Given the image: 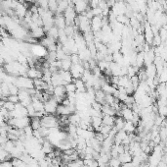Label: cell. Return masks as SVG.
Returning a JSON list of instances; mask_svg holds the SVG:
<instances>
[{
	"label": "cell",
	"instance_id": "6da1fadb",
	"mask_svg": "<svg viewBox=\"0 0 167 167\" xmlns=\"http://www.w3.org/2000/svg\"><path fill=\"white\" fill-rule=\"evenodd\" d=\"M30 118L28 116L26 117H20V118H9L7 121V124L9 126L15 127L19 130H23L25 127L29 125Z\"/></svg>",
	"mask_w": 167,
	"mask_h": 167
},
{
	"label": "cell",
	"instance_id": "7a4b0ae2",
	"mask_svg": "<svg viewBox=\"0 0 167 167\" xmlns=\"http://www.w3.org/2000/svg\"><path fill=\"white\" fill-rule=\"evenodd\" d=\"M15 85L19 87V90H30L34 89L33 80H31L27 76H18L16 79Z\"/></svg>",
	"mask_w": 167,
	"mask_h": 167
},
{
	"label": "cell",
	"instance_id": "3957f363",
	"mask_svg": "<svg viewBox=\"0 0 167 167\" xmlns=\"http://www.w3.org/2000/svg\"><path fill=\"white\" fill-rule=\"evenodd\" d=\"M40 123L41 126L45 127V128H55V127H58L59 125V120L51 114H45L41 119H40Z\"/></svg>",
	"mask_w": 167,
	"mask_h": 167
},
{
	"label": "cell",
	"instance_id": "277c9868",
	"mask_svg": "<svg viewBox=\"0 0 167 167\" xmlns=\"http://www.w3.org/2000/svg\"><path fill=\"white\" fill-rule=\"evenodd\" d=\"M63 16L66 20L67 25H73L74 20L77 17V14L74 10L73 4H69V6L65 10V12L63 13Z\"/></svg>",
	"mask_w": 167,
	"mask_h": 167
},
{
	"label": "cell",
	"instance_id": "5b68a950",
	"mask_svg": "<svg viewBox=\"0 0 167 167\" xmlns=\"http://www.w3.org/2000/svg\"><path fill=\"white\" fill-rule=\"evenodd\" d=\"M43 104H44L45 113L53 115V114L56 113V110H57V107H58L59 103L57 102V100H56L55 97L52 95V97L48 100H46V101L43 102Z\"/></svg>",
	"mask_w": 167,
	"mask_h": 167
},
{
	"label": "cell",
	"instance_id": "8992f818",
	"mask_svg": "<svg viewBox=\"0 0 167 167\" xmlns=\"http://www.w3.org/2000/svg\"><path fill=\"white\" fill-rule=\"evenodd\" d=\"M84 68L82 66V62L81 63H77V64H73L69 69V73L73 77V80H76V79H80L83 72H84Z\"/></svg>",
	"mask_w": 167,
	"mask_h": 167
},
{
	"label": "cell",
	"instance_id": "52a82bcc",
	"mask_svg": "<svg viewBox=\"0 0 167 167\" xmlns=\"http://www.w3.org/2000/svg\"><path fill=\"white\" fill-rule=\"evenodd\" d=\"M104 25V20L100 16H94L90 20V28L92 33H97L102 30V27Z\"/></svg>",
	"mask_w": 167,
	"mask_h": 167
},
{
	"label": "cell",
	"instance_id": "ba28073f",
	"mask_svg": "<svg viewBox=\"0 0 167 167\" xmlns=\"http://www.w3.org/2000/svg\"><path fill=\"white\" fill-rule=\"evenodd\" d=\"M73 8L76 12V14H82L85 11H87L89 9V5L87 2H85L84 0H76V1L73 3Z\"/></svg>",
	"mask_w": 167,
	"mask_h": 167
},
{
	"label": "cell",
	"instance_id": "9c48e42d",
	"mask_svg": "<svg viewBox=\"0 0 167 167\" xmlns=\"http://www.w3.org/2000/svg\"><path fill=\"white\" fill-rule=\"evenodd\" d=\"M27 77H28L31 80H35V79H41L42 77V71L39 70L38 68L34 67H28L27 71Z\"/></svg>",
	"mask_w": 167,
	"mask_h": 167
},
{
	"label": "cell",
	"instance_id": "30bf717a",
	"mask_svg": "<svg viewBox=\"0 0 167 167\" xmlns=\"http://www.w3.org/2000/svg\"><path fill=\"white\" fill-rule=\"evenodd\" d=\"M54 26L57 27L59 30H63L67 26L66 20L63 18V14H55L54 15Z\"/></svg>",
	"mask_w": 167,
	"mask_h": 167
},
{
	"label": "cell",
	"instance_id": "8fae6325",
	"mask_svg": "<svg viewBox=\"0 0 167 167\" xmlns=\"http://www.w3.org/2000/svg\"><path fill=\"white\" fill-rule=\"evenodd\" d=\"M29 35H30L31 37H33L35 39H41L46 36V33L43 30V27H37L34 30H31Z\"/></svg>",
	"mask_w": 167,
	"mask_h": 167
},
{
	"label": "cell",
	"instance_id": "7c38bea8",
	"mask_svg": "<svg viewBox=\"0 0 167 167\" xmlns=\"http://www.w3.org/2000/svg\"><path fill=\"white\" fill-rule=\"evenodd\" d=\"M31 105L33 106L35 112H38V111H43L44 110V104L43 101H41L40 99H38L35 97H31Z\"/></svg>",
	"mask_w": 167,
	"mask_h": 167
},
{
	"label": "cell",
	"instance_id": "4fadbf2b",
	"mask_svg": "<svg viewBox=\"0 0 167 167\" xmlns=\"http://www.w3.org/2000/svg\"><path fill=\"white\" fill-rule=\"evenodd\" d=\"M145 72H146V75H147V78H149V79H154L157 76V73H156V68L155 66L153 64H149L148 66H145Z\"/></svg>",
	"mask_w": 167,
	"mask_h": 167
},
{
	"label": "cell",
	"instance_id": "5bb4252c",
	"mask_svg": "<svg viewBox=\"0 0 167 167\" xmlns=\"http://www.w3.org/2000/svg\"><path fill=\"white\" fill-rule=\"evenodd\" d=\"M58 73L61 77V79L63 80V82L65 84H68V83H70L73 81V77H71L69 71H65V70H59Z\"/></svg>",
	"mask_w": 167,
	"mask_h": 167
},
{
	"label": "cell",
	"instance_id": "9a60e30c",
	"mask_svg": "<svg viewBox=\"0 0 167 167\" xmlns=\"http://www.w3.org/2000/svg\"><path fill=\"white\" fill-rule=\"evenodd\" d=\"M101 111H102V114L103 115H109V116H115L116 115L115 110L113 107H111L110 105L106 104V103L102 105Z\"/></svg>",
	"mask_w": 167,
	"mask_h": 167
},
{
	"label": "cell",
	"instance_id": "2e32d148",
	"mask_svg": "<svg viewBox=\"0 0 167 167\" xmlns=\"http://www.w3.org/2000/svg\"><path fill=\"white\" fill-rule=\"evenodd\" d=\"M102 125H103L102 117H91V126L94 131L99 132Z\"/></svg>",
	"mask_w": 167,
	"mask_h": 167
},
{
	"label": "cell",
	"instance_id": "e0dca14e",
	"mask_svg": "<svg viewBox=\"0 0 167 167\" xmlns=\"http://www.w3.org/2000/svg\"><path fill=\"white\" fill-rule=\"evenodd\" d=\"M101 90L104 92L106 94H113V95H114V93L117 91L115 87H114L113 85H111V84H109V83H105L104 85L102 86Z\"/></svg>",
	"mask_w": 167,
	"mask_h": 167
},
{
	"label": "cell",
	"instance_id": "ac0fdd59",
	"mask_svg": "<svg viewBox=\"0 0 167 167\" xmlns=\"http://www.w3.org/2000/svg\"><path fill=\"white\" fill-rule=\"evenodd\" d=\"M73 82L75 85L76 92H86L85 84H84V82L81 80V79H76V80H73Z\"/></svg>",
	"mask_w": 167,
	"mask_h": 167
},
{
	"label": "cell",
	"instance_id": "d6986e66",
	"mask_svg": "<svg viewBox=\"0 0 167 167\" xmlns=\"http://www.w3.org/2000/svg\"><path fill=\"white\" fill-rule=\"evenodd\" d=\"M114 119H115V116L103 115V116H102V122H103V125H107V126L114 127Z\"/></svg>",
	"mask_w": 167,
	"mask_h": 167
},
{
	"label": "cell",
	"instance_id": "ffe728a7",
	"mask_svg": "<svg viewBox=\"0 0 167 167\" xmlns=\"http://www.w3.org/2000/svg\"><path fill=\"white\" fill-rule=\"evenodd\" d=\"M123 131H125L127 134H131V133H135L136 131V126H135L131 121H125L124 125H123Z\"/></svg>",
	"mask_w": 167,
	"mask_h": 167
},
{
	"label": "cell",
	"instance_id": "44dd1931",
	"mask_svg": "<svg viewBox=\"0 0 167 167\" xmlns=\"http://www.w3.org/2000/svg\"><path fill=\"white\" fill-rule=\"evenodd\" d=\"M71 65H73V62H71V60H70V55L68 56L67 58L61 60V70L69 71Z\"/></svg>",
	"mask_w": 167,
	"mask_h": 167
},
{
	"label": "cell",
	"instance_id": "7402d4cb",
	"mask_svg": "<svg viewBox=\"0 0 167 167\" xmlns=\"http://www.w3.org/2000/svg\"><path fill=\"white\" fill-rule=\"evenodd\" d=\"M105 95H106V93L102 90L95 91V101L101 103L102 105L105 104Z\"/></svg>",
	"mask_w": 167,
	"mask_h": 167
},
{
	"label": "cell",
	"instance_id": "603a6c76",
	"mask_svg": "<svg viewBox=\"0 0 167 167\" xmlns=\"http://www.w3.org/2000/svg\"><path fill=\"white\" fill-rule=\"evenodd\" d=\"M46 36H48L50 37H53L54 39L57 41L59 36V29L56 26H52L48 31H46Z\"/></svg>",
	"mask_w": 167,
	"mask_h": 167
},
{
	"label": "cell",
	"instance_id": "cb8c5ba5",
	"mask_svg": "<svg viewBox=\"0 0 167 167\" xmlns=\"http://www.w3.org/2000/svg\"><path fill=\"white\" fill-rule=\"evenodd\" d=\"M118 159H119V161L121 162V164L122 163H126V162H131L132 155L128 152H125V153L118 155Z\"/></svg>",
	"mask_w": 167,
	"mask_h": 167
},
{
	"label": "cell",
	"instance_id": "d4e9b609",
	"mask_svg": "<svg viewBox=\"0 0 167 167\" xmlns=\"http://www.w3.org/2000/svg\"><path fill=\"white\" fill-rule=\"evenodd\" d=\"M29 125H30L31 128H33V130H37V129H39V128L41 127L40 118H38V117H31Z\"/></svg>",
	"mask_w": 167,
	"mask_h": 167
},
{
	"label": "cell",
	"instance_id": "484cf974",
	"mask_svg": "<svg viewBox=\"0 0 167 167\" xmlns=\"http://www.w3.org/2000/svg\"><path fill=\"white\" fill-rule=\"evenodd\" d=\"M124 119L121 117V116H117V117H115V119H114V128L117 130V131H119V130H122V128H123V125H124Z\"/></svg>",
	"mask_w": 167,
	"mask_h": 167
},
{
	"label": "cell",
	"instance_id": "4316f807",
	"mask_svg": "<svg viewBox=\"0 0 167 167\" xmlns=\"http://www.w3.org/2000/svg\"><path fill=\"white\" fill-rule=\"evenodd\" d=\"M11 158L12 157H11L10 153L6 152L2 147H0V162L5 161V160H11Z\"/></svg>",
	"mask_w": 167,
	"mask_h": 167
},
{
	"label": "cell",
	"instance_id": "83f0119b",
	"mask_svg": "<svg viewBox=\"0 0 167 167\" xmlns=\"http://www.w3.org/2000/svg\"><path fill=\"white\" fill-rule=\"evenodd\" d=\"M130 84V79L127 76H121L118 79V84L117 86H122V87H126Z\"/></svg>",
	"mask_w": 167,
	"mask_h": 167
},
{
	"label": "cell",
	"instance_id": "f1b7e54d",
	"mask_svg": "<svg viewBox=\"0 0 167 167\" xmlns=\"http://www.w3.org/2000/svg\"><path fill=\"white\" fill-rule=\"evenodd\" d=\"M6 152H8V153H11V150L15 148V142H13V141H11V140H8L6 142H4V144L1 146Z\"/></svg>",
	"mask_w": 167,
	"mask_h": 167
},
{
	"label": "cell",
	"instance_id": "f546056e",
	"mask_svg": "<svg viewBox=\"0 0 167 167\" xmlns=\"http://www.w3.org/2000/svg\"><path fill=\"white\" fill-rule=\"evenodd\" d=\"M65 91H66V93H69V92H76V87H75V85L73 84V82H70V83H68L66 84L65 86Z\"/></svg>",
	"mask_w": 167,
	"mask_h": 167
},
{
	"label": "cell",
	"instance_id": "4dcf8cb0",
	"mask_svg": "<svg viewBox=\"0 0 167 167\" xmlns=\"http://www.w3.org/2000/svg\"><path fill=\"white\" fill-rule=\"evenodd\" d=\"M109 167H120L121 162L119 161L118 157H111L109 161Z\"/></svg>",
	"mask_w": 167,
	"mask_h": 167
},
{
	"label": "cell",
	"instance_id": "1f68e13d",
	"mask_svg": "<svg viewBox=\"0 0 167 167\" xmlns=\"http://www.w3.org/2000/svg\"><path fill=\"white\" fill-rule=\"evenodd\" d=\"M2 107H4L6 110H8L10 112V111H12L15 108V104H14V103H12V102H10L9 100H4Z\"/></svg>",
	"mask_w": 167,
	"mask_h": 167
},
{
	"label": "cell",
	"instance_id": "d6a6232c",
	"mask_svg": "<svg viewBox=\"0 0 167 167\" xmlns=\"http://www.w3.org/2000/svg\"><path fill=\"white\" fill-rule=\"evenodd\" d=\"M9 86V92H10V94H13V95H17L18 92H19V87L16 86L15 84H12V85H8Z\"/></svg>",
	"mask_w": 167,
	"mask_h": 167
},
{
	"label": "cell",
	"instance_id": "836d02e7",
	"mask_svg": "<svg viewBox=\"0 0 167 167\" xmlns=\"http://www.w3.org/2000/svg\"><path fill=\"white\" fill-rule=\"evenodd\" d=\"M157 114L160 115V116L165 117L166 114H167V107H166V105L160 106V107H157Z\"/></svg>",
	"mask_w": 167,
	"mask_h": 167
},
{
	"label": "cell",
	"instance_id": "e575fe53",
	"mask_svg": "<svg viewBox=\"0 0 167 167\" xmlns=\"http://www.w3.org/2000/svg\"><path fill=\"white\" fill-rule=\"evenodd\" d=\"M26 108H27V111H28V117H33L34 114H35V110H34L33 106L31 105V103L29 105H28Z\"/></svg>",
	"mask_w": 167,
	"mask_h": 167
},
{
	"label": "cell",
	"instance_id": "d590c367",
	"mask_svg": "<svg viewBox=\"0 0 167 167\" xmlns=\"http://www.w3.org/2000/svg\"><path fill=\"white\" fill-rule=\"evenodd\" d=\"M7 100H9L10 102L14 103V104H16V103H18L20 102L19 100V97H18V94L17 95H13V94H10L9 97H7Z\"/></svg>",
	"mask_w": 167,
	"mask_h": 167
},
{
	"label": "cell",
	"instance_id": "8d00e7d4",
	"mask_svg": "<svg viewBox=\"0 0 167 167\" xmlns=\"http://www.w3.org/2000/svg\"><path fill=\"white\" fill-rule=\"evenodd\" d=\"M90 10H91V13L93 15V17H94V16H100V17H102L103 10L101 9V8L96 7V8H93V9H90Z\"/></svg>",
	"mask_w": 167,
	"mask_h": 167
},
{
	"label": "cell",
	"instance_id": "74e56055",
	"mask_svg": "<svg viewBox=\"0 0 167 167\" xmlns=\"http://www.w3.org/2000/svg\"><path fill=\"white\" fill-rule=\"evenodd\" d=\"M120 167H133L132 162H126V163H122Z\"/></svg>",
	"mask_w": 167,
	"mask_h": 167
},
{
	"label": "cell",
	"instance_id": "f35d334b",
	"mask_svg": "<svg viewBox=\"0 0 167 167\" xmlns=\"http://www.w3.org/2000/svg\"><path fill=\"white\" fill-rule=\"evenodd\" d=\"M4 64H5V60H4L1 56H0V66H2V67H3Z\"/></svg>",
	"mask_w": 167,
	"mask_h": 167
},
{
	"label": "cell",
	"instance_id": "ab89813d",
	"mask_svg": "<svg viewBox=\"0 0 167 167\" xmlns=\"http://www.w3.org/2000/svg\"><path fill=\"white\" fill-rule=\"evenodd\" d=\"M18 2H23V0H17Z\"/></svg>",
	"mask_w": 167,
	"mask_h": 167
},
{
	"label": "cell",
	"instance_id": "60d3db41",
	"mask_svg": "<svg viewBox=\"0 0 167 167\" xmlns=\"http://www.w3.org/2000/svg\"><path fill=\"white\" fill-rule=\"evenodd\" d=\"M83 166H84V165H83ZM84 167H86V166H84ZM97 167H99V166H97Z\"/></svg>",
	"mask_w": 167,
	"mask_h": 167
}]
</instances>
